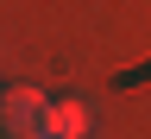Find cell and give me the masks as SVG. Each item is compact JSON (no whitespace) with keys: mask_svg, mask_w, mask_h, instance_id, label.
I'll return each instance as SVG.
<instances>
[{"mask_svg":"<svg viewBox=\"0 0 151 139\" xmlns=\"http://www.w3.org/2000/svg\"><path fill=\"white\" fill-rule=\"evenodd\" d=\"M44 108H50V95L38 82L0 89V139H44Z\"/></svg>","mask_w":151,"mask_h":139,"instance_id":"6da1fadb","label":"cell"},{"mask_svg":"<svg viewBox=\"0 0 151 139\" xmlns=\"http://www.w3.org/2000/svg\"><path fill=\"white\" fill-rule=\"evenodd\" d=\"M44 139H88V108H82V95H50V108H44Z\"/></svg>","mask_w":151,"mask_h":139,"instance_id":"7a4b0ae2","label":"cell"}]
</instances>
